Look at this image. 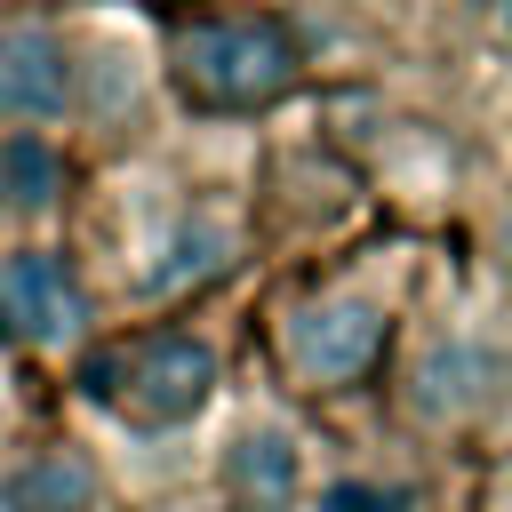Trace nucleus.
Listing matches in <instances>:
<instances>
[{"label": "nucleus", "mask_w": 512, "mask_h": 512, "mask_svg": "<svg viewBox=\"0 0 512 512\" xmlns=\"http://www.w3.org/2000/svg\"><path fill=\"white\" fill-rule=\"evenodd\" d=\"M0 200H8V160H0Z\"/></svg>", "instance_id": "13"}, {"label": "nucleus", "mask_w": 512, "mask_h": 512, "mask_svg": "<svg viewBox=\"0 0 512 512\" xmlns=\"http://www.w3.org/2000/svg\"><path fill=\"white\" fill-rule=\"evenodd\" d=\"M216 480H224V496H232L240 512H312L304 448H296V432H280V424H240L232 448H224V464H216Z\"/></svg>", "instance_id": "5"}, {"label": "nucleus", "mask_w": 512, "mask_h": 512, "mask_svg": "<svg viewBox=\"0 0 512 512\" xmlns=\"http://www.w3.org/2000/svg\"><path fill=\"white\" fill-rule=\"evenodd\" d=\"M0 160H8V200H16V208H48V200H56L64 168H56V152H48L40 136H8Z\"/></svg>", "instance_id": "10"}, {"label": "nucleus", "mask_w": 512, "mask_h": 512, "mask_svg": "<svg viewBox=\"0 0 512 512\" xmlns=\"http://www.w3.org/2000/svg\"><path fill=\"white\" fill-rule=\"evenodd\" d=\"M80 328H88V296H80L72 264L48 256V248H16L0 264V336L40 344V352H64Z\"/></svg>", "instance_id": "4"}, {"label": "nucleus", "mask_w": 512, "mask_h": 512, "mask_svg": "<svg viewBox=\"0 0 512 512\" xmlns=\"http://www.w3.org/2000/svg\"><path fill=\"white\" fill-rule=\"evenodd\" d=\"M80 392L120 408L136 432H176L208 408L216 392V352L184 328H152V336H128V344H96L80 360Z\"/></svg>", "instance_id": "2"}, {"label": "nucleus", "mask_w": 512, "mask_h": 512, "mask_svg": "<svg viewBox=\"0 0 512 512\" xmlns=\"http://www.w3.org/2000/svg\"><path fill=\"white\" fill-rule=\"evenodd\" d=\"M72 96V56L48 24H8L0 32V112L8 120H56Z\"/></svg>", "instance_id": "7"}, {"label": "nucleus", "mask_w": 512, "mask_h": 512, "mask_svg": "<svg viewBox=\"0 0 512 512\" xmlns=\"http://www.w3.org/2000/svg\"><path fill=\"white\" fill-rule=\"evenodd\" d=\"M504 40H512V8H504Z\"/></svg>", "instance_id": "14"}, {"label": "nucleus", "mask_w": 512, "mask_h": 512, "mask_svg": "<svg viewBox=\"0 0 512 512\" xmlns=\"http://www.w3.org/2000/svg\"><path fill=\"white\" fill-rule=\"evenodd\" d=\"M176 512H240V504H232V496L216 488V496H192V504H176Z\"/></svg>", "instance_id": "12"}, {"label": "nucleus", "mask_w": 512, "mask_h": 512, "mask_svg": "<svg viewBox=\"0 0 512 512\" xmlns=\"http://www.w3.org/2000/svg\"><path fill=\"white\" fill-rule=\"evenodd\" d=\"M312 512H416V488L336 472V480H320V488H312Z\"/></svg>", "instance_id": "11"}, {"label": "nucleus", "mask_w": 512, "mask_h": 512, "mask_svg": "<svg viewBox=\"0 0 512 512\" xmlns=\"http://www.w3.org/2000/svg\"><path fill=\"white\" fill-rule=\"evenodd\" d=\"M384 336H392L384 304H368V296H328V304H312V312H296V320L280 328V360H288V376H296L304 392H344V384H368V376H376Z\"/></svg>", "instance_id": "3"}, {"label": "nucleus", "mask_w": 512, "mask_h": 512, "mask_svg": "<svg viewBox=\"0 0 512 512\" xmlns=\"http://www.w3.org/2000/svg\"><path fill=\"white\" fill-rule=\"evenodd\" d=\"M168 72L184 104L200 112H256L288 96L296 80V40L280 16H192L168 32Z\"/></svg>", "instance_id": "1"}, {"label": "nucleus", "mask_w": 512, "mask_h": 512, "mask_svg": "<svg viewBox=\"0 0 512 512\" xmlns=\"http://www.w3.org/2000/svg\"><path fill=\"white\" fill-rule=\"evenodd\" d=\"M488 384H496V360L480 344H432L408 376V400H416V416H472L488 400Z\"/></svg>", "instance_id": "8"}, {"label": "nucleus", "mask_w": 512, "mask_h": 512, "mask_svg": "<svg viewBox=\"0 0 512 512\" xmlns=\"http://www.w3.org/2000/svg\"><path fill=\"white\" fill-rule=\"evenodd\" d=\"M0 512H104V472L72 440L16 448L0 456Z\"/></svg>", "instance_id": "6"}, {"label": "nucleus", "mask_w": 512, "mask_h": 512, "mask_svg": "<svg viewBox=\"0 0 512 512\" xmlns=\"http://www.w3.org/2000/svg\"><path fill=\"white\" fill-rule=\"evenodd\" d=\"M224 248H232V240H224V224H208V216H200V224H184V232L168 240V256L144 272V296H176L184 280H208V272L224 264Z\"/></svg>", "instance_id": "9"}]
</instances>
